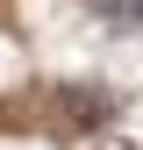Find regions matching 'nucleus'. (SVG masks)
<instances>
[]
</instances>
